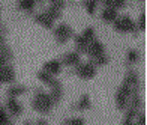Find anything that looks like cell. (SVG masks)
Here are the masks:
<instances>
[{
	"label": "cell",
	"instance_id": "cell-11",
	"mask_svg": "<svg viewBox=\"0 0 147 125\" xmlns=\"http://www.w3.org/2000/svg\"><path fill=\"white\" fill-rule=\"evenodd\" d=\"M62 67L63 65L60 63V60H57V59H53V60H48L44 63V71L48 72L50 75H57L62 72Z\"/></svg>",
	"mask_w": 147,
	"mask_h": 125
},
{
	"label": "cell",
	"instance_id": "cell-38",
	"mask_svg": "<svg viewBox=\"0 0 147 125\" xmlns=\"http://www.w3.org/2000/svg\"><path fill=\"white\" fill-rule=\"evenodd\" d=\"M0 84H3V83H2V80H0Z\"/></svg>",
	"mask_w": 147,
	"mask_h": 125
},
{
	"label": "cell",
	"instance_id": "cell-25",
	"mask_svg": "<svg viewBox=\"0 0 147 125\" xmlns=\"http://www.w3.org/2000/svg\"><path fill=\"white\" fill-rule=\"evenodd\" d=\"M9 121H11V116L8 115L5 106H0V125H6Z\"/></svg>",
	"mask_w": 147,
	"mask_h": 125
},
{
	"label": "cell",
	"instance_id": "cell-13",
	"mask_svg": "<svg viewBox=\"0 0 147 125\" xmlns=\"http://www.w3.org/2000/svg\"><path fill=\"white\" fill-rule=\"evenodd\" d=\"M36 0H17V8L27 14H32L36 9Z\"/></svg>",
	"mask_w": 147,
	"mask_h": 125
},
{
	"label": "cell",
	"instance_id": "cell-14",
	"mask_svg": "<svg viewBox=\"0 0 147 125\" xmlns=\"http://www.w3.org/2000/svg\"><path fill=\"white\" fill-rule=\"evenodd\" d=\"M119 17V11H116L114 8H102L101 11V18L105 23H114V20Z\"/></svg>",
	"mask_w": 147,
	"mask_h": 125
},
{
	"label": "cell",
	"instance_id": "cell-20",
	"mask_svg": "<svg viewBox=\"0 0 147 125\" xmlns=\"http://www.w3.org/2000/svg\"><path fill=\"white\" fill-rule=\"evenodd\" d=\"M44 11H45L53 20H54V21H56V20H60V18H62V12H63L62 9L56 8V6H51V5H48Z\"/></svg>",
	"mask_w": 147,
	"mask_h": 125
},
{
	"label": "cell",
	"instance_id": "cell-36",
	"mask_svg": "<svg viewBox=\"0 0 147 125\" xmlns=\"http://www.w3.org/2000/svg\"><path fill=\"white\" fill-rule=\"evenodd\" d=\"M137 2H138V3H144V2H146V0H137Z\"/></svg>",
	"mask_w": 147,
	"mask_h": 125
},
{
	"label": "cell",
	"instance_id": "cell-8",
	"mask_svg": "<svg viewBox=\"0 0 147 125\" xmlns=\"http://www.w3.org/2000/svg\"><path fill=\"white\" fill-rule=\"evenodd\" d=\"M80 62H81V54H80L78 51H69V53H65V56L62 57V60H60L62 65L74 67V68H75Z\"/></svg>",
	"mask_w": 147,
	"mask_h": 125
},
{
	"label": "cell",
	"instance_id": "cell-3",
	"mask_svg": "<svg viewBox=\"0 0 147 125\" xmlns=\"http://www.w3.org/2000/svg\"><path fill=\"white\" fill-rule=\"evenodd\" d=\"M53 30H54L56 41L59 44H66L71 38H74V29L68 23H59L57 26L53 27Z\"/></svg>",
	"mask_w": 147,
	"mask_h": 125
},
{
	"label": "cell",
	"instance_id": "cell-28",
	"mask_svg": "<svg viewBox=\"0 0 147 125\" xmlns=\"http://www.w3.org/2000/svg\"><path fill=\"white\" fill-rule=\"evenodd\" d=\"M0 53H2L3 56H5V59H6V60H9V59H12V56H14V54H12V50L8 47V45H2V47H0Z\"/></svg>",
	"mask_w": 147,
	"mask_h": 125
},
{
	"label": "cell",
	"instance_id": "cell-5",
	"mask_svg": "<svg viewBox=\"0 0 147 125\" xmlns=\"http://www.w3.org/2000/svg\"><path fill=\"white\" fill-rule=\"evenodd\" d=\"M132 92H135V90H132L126 83H122V86H120L117 89V94H116V106L119 110H125L126 106H128V100H129V96Z\"/></svg>",
	"mask_w": 147,
	"mask_h": 125
},
{
	"label": "cell",
	"instance_id": "cell-24",
	"mask_svg": "<svg viewBox=\"0 0 147 125\" xmlns=\"http://www.w3.org/2000/svg\"><path fill=\"white\" fill-rule=\"evenodd\" d=\"M108 62H110V59H108V56H107L105 53L93 59V63L96 65V68H98V67H105V65L108 63Z\"/></svg>",
	"mask_w": 147,
	"mask_h": 125
},
{
	"label": "cell",
	"instance_id": "cell-32",
	"mask_svg": "<svg viewBox=\"0 0 147 125\" xmlns=\"http://www.w3.org/2000/svg\"><path fill=\"white\" fill-rule=\"evenodd\" d=\"M6 63H8V60H6V59H5V56H3L2 53H0V69H2V68L5 67Z\"/></svg>",
	"mask_w": 147,
	"mask_h": 125
},
{
	"label": "cell",
	"instance_id": "cell-26",
	"mask_svg": "<svg viewBox=\"0 0 147 125\" xmlns=\"http://www.w3.org/2000/svg\"><path fill=\"white\" fill-rule=\"evenodd\" d=\"M128 6V0H113V8L116 11H122Z\"/></svg>",
	"mask_w": 147,
	"mask_h": 125
},
{
	"label": "cell",
	"instance_id": "cell-16",
	"mask_svg": "<svg viewBox=\"0 0 147 125\" xmlns=\"http://www.w3.org/2000/svg\"><path fill=\"white\" fill-rule=\"evenodd\" d=\"M74 44H75V48H77L75 51H78V53L81 54V53H86V50H87V47H89L90 42L86 41V39L81 36V33H80V35L74 36Z\"/></svg>",
	"mask_w": 147,
	"mask_h": 125
},
{
	"label": "cell",
	"instance_id": "cell-33",
	"mask_svg": "<svg viewBox=\"0 0 147 125\" xmlns=\"http://www.w3.org/2000/svg\"><path fill=\"white\" fill-rule=\"evenodd\" d=\"M35 125H48V122H47L45 119H39V121H36Z\"/></svg>",
	"mask_w": 147,
	"mask_h": 125
},
{
	"label": "cell",
	"instance_id": "cell-6",
	"mask_svg": "<svg viewBox=\"0 0 147 125\" xmlns=\"http://www.w3.org/2000/svg\"><path fill=\"white\" fill-rule=\"evenodd\" d=\"M5 109L8 111V115L12 118H17L23 113V106L17 101V98H8L5 104Z\"/></svg>",
	"mask_w": 147,
	"mask_h": 125
},
{
	"label": "cell",
	"instance_id": "cell-1",
	"mask_svg": "<svg viewBox=\"0 0 147 125\" xmlns=\"http://www.w3.org/2000/svg\"><path fill=\"white\" fill-rule=\"evenodd\" d=\"M53 106H54V103H53L50 94H47L42 89H38L35 92V96H33V100H32L33 110L39 111V113H48L53 109Z\"/></svg>",
	"mask_w": 147,
	"mask_h": 125
},
{
	"label": "cell",
	"instance_id": "cell-9",
	"mask_svg": "<svg viewBox=\"0 0 147 125\" xmlns=\"http://www.w3.org/2000/svg\"><path fill=\"white\" fill-rule=\"evenodd\" d=\"M0 80H2V83H14V80H15V69H14L12 65L6 63L5 67L0 69Z\"/></svg>",
	"mask_w": 147,
	"mask_h": 125
},
{
	"label": "cell",
	"instance_id": "cell-37",
	"mask_svg": "<svg viewBox=\"0 0 147 125\" xmlns=\"http://www.w3.org/2000/svg\"><path fill=\"white\" fill-rule=\"evenodd\" d=\"M6 125H14V122H11V121H9V122H8V124H6Z\"/></svg>",
	"mask_w": 147,
	"mask_h": 125
},
{
	"label": "cell",
	"instance_id": "cell-10",
	"mask_svg": "<svg viewBox=\"0 0 147 125\" xmlns=\"http://www.w3.org/2000/svg\"><path fill=\"white\" fill-rule=\"evenodd\" d=\"M35 21L38 24H41L42 27H45V29H53V27H54V20L47 14L45 11L38 12V14L35 15Z\"/></svg>",
	"mask_w": 147,
	"mask_h": 125
},
{
	"label": "cell",
	"instance_id": "cell-15",
	"mask_svg": "<svg viewBox=\"0 0 147 125\" xmlns=\"http://www.w3.org/2000/svg\"><path fill=\"white\" fill-rule=\"evenodd\" d=\"M123 83H126L128 86L132 89V90H137V88H138V84H140V78H138V74L135 71H132V69H129L128 71V74H126V77H125V82Z\"/></svg>",
	"mask_w": 147,
	"mask_h": 125
},
{
	"label": "cell",
	"instance_id": "cell-23",
	"mask_svg": "<svg viewBox=\"0 0 147 125\" xmlns=\"http://www.w3.org/2000/svg\"><path fill=\"white\" fill-rule=\"evenodd\" d=\"M81 36H83L87 42H92V41H95V39H96V32H95V29H93V27H86V29L83 30Z\"/></svg>",
	"mask_w": 147,
	"mask_h": 125
},
{
	"label": "cell",
	"instance_id": "cell-4",
	"mask_svg": "<svg viewBox=\"0 0 147 125\" xmlns=\"http://www.w3.org/2000/svg\"><path fill=\"white\" fill-rule=\"evenodd\" d=\"M75 74L83 80H90L96 75V65L93 62H80L75 67Z\"/></svg>",
	"mask_w": 147,
	"mask_h": 125
},
{
	"label": "cell",
	"instance_id": "cell-7",
	"mask_svg": "<svg viewBox=\"0 0 147 125\" xmlns=\"http://www.w3.org/2000/svg\"><path fill=\"white\" fill-rule=\"evenodd\" d=\"M104 53H105V45H104L101 41H98V39L92 41V42L89 44L87 50H86V54H87L89 57H92V59H95V57L101 56V54H104Z\"/></svg>",
	"mask_w": 147,
	"mask_h": 125
},
{
	"label": "cell",
	"instance_id": "cell-35",
	"mask_svg": "<svg viewBox=\"0 0 147 125\" xmlns=\"http://www.w3.org/2000/svg\"><path fill=\"white\" fill-rule=\"evenodd\" d=\"M23 125H33V124H32V122H24Z\"/></svg>",
	"mask_w": 147,
	"mask_h": 125
},
{
	"label": "cell",
	"instance_id": "cell-17",
	"mask_svg": "<svg viewBox=\"0 0 147 125\" xmlns=\"http://www.w3.org/2000/svg\"><path fill=\"white\" fill-rule=\"evenodd\" d=\"M27 92V88L23 84H17V86H11L8 89V98H17L18 95H23Z\"/></svg>",
	"mask_w": 147,
	"mask_h": 125
},
{
	"label": "cell",
	"instance_id": "cell-31",
	"mask_svg": "<svg viewBox=\"0 0 147 125\" xmlns=\"http://www.w3.org/2000/svg\"><path fill=\"white\" fill-rule=\"evenodd\" d=\"M135 119L137 121H134V124H135V125H146V115L143 113L141 110L138 111V115L135 116Z\"/></svg>",
	"mask_w": 147,
	"mask_h": 125
},
{
	"label": "cell",
	"instance_id": "cell-29",
	"mask_svg": "<svg viewBox=\"0 0 147 125\" xmlns=\"http://www.w3.org/2000/svg\"><path fill=\"white\" fill-rule=\"evenodd\" d=\"M65 125H84V119L83 118H69Z\"/></svg>",
	"mask_w": 147,
	"mask_h": 125
},
{
	"label": "cell",
	"instance_id": "cell-2",
	"mask_svg": "<svg viewBox=\"0 0 147 125\" xmlns=\"http://www.w3.org/2000/svg\"><path fill=\"white\" fill-rule=\"evenodd\" d=\"M113 29L119 33H138L135 20H132L129 15H119L113 23Z\"/></svg>",
	"mask_w": 147,
	"mask_h": 125
},
{
	"label": "cell",
	"instance_id": "cell-30",
	"mask_svg": "<svg viewBox=\"0 0 147 125\" xmlns=\"http://www.w3.org/2000/svg\"><path fill=\"white\" fill-rule=\"evenodd\" d=\"M48 5L56 6V8H59V9L63 11V8L66 6V0H48Z\"/></svg>",
	"mask_w": 147,
	"mask_h": 125
},
{
	"label": "cell",
	"instance_id": "cell-22",
	"mask_svg": "<svg viewBox=\"0 0 147 125\" xmlns=\"http://www.w3.org/2000/svg\"><path fill=\"white\" fill-rule=\"evenodd\" d=\"M135 26H137V32H144L146 30V12L141 11L140 15L135 21Z\"/></svg>",
	"mask_w": 147,
	"mask_h": 125
},
{
	"label": "cell",
	"instance_id": "cell-18",
	"mask_svg": "<svg viewBox=\"0 0 147 125\" xmlns=\"http://www.w3.org/2000/svg\"><path fill=\"white\" fill-rule=\"evenodd\" d=\"M38 80L41 82V83H44L45 86H51V84L54 83L56 78L53 77V75H50L48 72H45L44 69H41V71L38 72Z\"/></svg>",
	"mask_w": 147,
	"mask_h": 125
},
{
	"label": "cell",
	"instance_id": "cell-21",
	"mask_svg": "<svg viewBox=\"0 0 147 125\" xmlns=\"http://www.w3.org/2000/svg\"><path fill=\"white\" fill-rule=\"evenodd\" d=\"M99 0H84V9L89 15H93L98 9Z\"/></svg>",
	"mask_w": 147,
	"mask_h": 125
},
{
	"label": "cell",
	"instance_id": "cell-34",
	"mask_svg": "<svg viewBox=\"0 0 147 125\" xmlns=\"http://www.w3.org/2000/svg\"><path fill=\"white\" fill-rule=\"evenodd\" d=\"M123 125H135V124H134L132 119H125V121H123Z\"/></svg>",
	"mask_w": 147,
	"mask_h": 125
},
{
	"label": "cell",
	"instance_id": "cell-27",
	"mask_svg": "<svg viewBox=\"0 0 147 125\" xmlns=\"http://www.w3.org/2000/svg\"><path fill=\"white\" fill-rule=\"evenodd\" d=\"M128 62L129 63H135L138 59H140V54H138V51L137 50H128Z\"/></svg>",
	"mask_w": 147,
	"mask_h": 125
},
{
	"label": "cell",
	"instance_id": "cell-39",
	"mask_svg": "<svg viewBox=\"0 0 147 125\" xmlns=\"http://www.w3.org/2000/svg\"><path fill=\"white\" fill-rule=\"evenodd\" d=\"M63 125H65V124H63Z\"/></svg>",
	"mask_w": 147,
	"mask_h": 125
},
{
	"label": "cell",
	"instance_id": "cell-12",
	"mask_svg": "<svg viewBox=\"0 0 147 125\" xmlns=\"http://www.w3.org/2000/svg\"><path fill=\"white\" fill-rule=\"evenodd\" d=\"M51 92H50V96H51V100L53 103H59L60 100H62V95H63V90H62V84H60L59 80H54V83L51 84Z\"/></svg>",
	"mask_w": 147,
	"mask_h": 125
},
{
	"label": "cell",
	"instance_id": "cell-19",
	"mask_svg": "<svg viewBox=\"0 0 147 125\" xmlns=\"http://www.w3.org/2000/svg\"><path fill=\"white\" fill-rule=\"evenodd\" d=\"M90 106H92L90 96H89V95H81V98L78 100L75 109H77V110H87V109H90Z\"/></svg>",
	"mask_w": 147,
	"mask_h": 125
}]
</instances>
